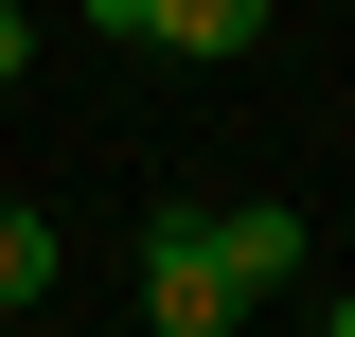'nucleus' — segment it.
I'll return each mask as SVG.
<instances>
[{
	"instance_id": "1",
	"label": "nucleus",
	"mask_w": 355,
	"mask_h": 337,
	"mask_svg": "<svg viewBox=\"0 0 355 337\" xmlns=\"http://www.w3.org/2000/svg\"><path fill=\"white\" fill-rule=\"evenodd\" d=\"M142 302H160V337H231V320H249V302H231V266H214V231H196V213H160V231H142Z\"/></svg>"
},
{
	"instance_id": "2",
	"label": "nucleus",
	"mask_w": 355,
	"mask_h": 337,
	"mask_svg": "<svg viewBox=\"0 0 355 337\" xmlns=\"http://www.w3.org/2000/svg\"><path fill=\"white\" fill-rule=\"evenodd\" d=\"M196 231H214V266H231V302L302 266V213H284V196H249V213H196Z\"/></svg>"
},
{
	"instance_id": "6",
	"label": "nucleus",
	"mask_w": 355,
	"mask_h": 337,
	"mask_svg": "<svg viewBox=\"0 0 355 337\" xmlns=\"http://www.w3.org/2000/svg\"><path fill=\"white\" fill-rule=\"evenodd\" d=\"M89 18H107V36H125V18H142V0H89Z\"/></svg>"
},
{
	"instance_id": "5",
	"label": "nucleus",
	"mask_w": 355,
	"mask_h": 337,
	"mask_svg": "<svg viewBox=\"0 0 355 337\" xmlns=\"http://www.w3.org/2000/svg\"><path fill=\"white\" fill-rule=\"evenodd\" d=\"M18 71H36V36H18V18H0V89H18Z\"/></svg>"
},
{
	"instance_id": "4",
	"label": "nucleus",
	"mask_w": 355,
	"mask_h": 337,
	"mask_svg": "<svg viewBox=\"0 0 355 337\" xmlns=\"http://www.w3.org/2000/svg\"><path fill=\"white\" fill-rule=\"evenodd\" d=\"M53 284H71V249H53V213H18V196H0V320H18V302H53Z\"/></svg>"
},
{
	"instance_id": "3",
	"label": "nucleus",
	"mask_w": 355,
	"mask_h": 337,
	"mask_svg": "<svg viewBox=\"0 0 355 337\" xmlns=\"http://www.w3.org/2000/svg\"><path fill=\"white\" fill-rule=\"evenodd\" d=\"M249 18H266V0H142L125 36H160V53H249Z\"/></svg>"
},
{
	"instance_id": "7",
	"label": "nucleus",
	"mask_w": 355,
	"mask_h": 337,
	"mask_svg": "<svg viewBox=\"0 0 355 337\" xmlns=\"http://www.w3.org/2000/svg\"><path fill=\"white\" fill-rule=\"evenodd\" d=\"M320 337H355V302H338V320H320Z\"/></svg>"
}]
</instances>
